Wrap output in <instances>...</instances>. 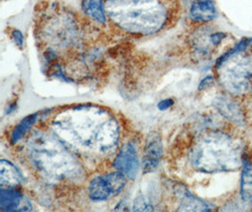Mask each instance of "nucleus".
I'll return each instance as SVG.
<instances>
[{
  "label": "nucleus",
  "instance_id": "15",
  "mask_svg": "<svg viewBox=\"0 0 252 212\" xmlns=\"http://www.w3.org/2000/svg\"><path fill=\"white\" fill-rule=\"evenodd\" d=\"M82 9L84 12L97 23H106V13L103 7V0H83Z\"/></svg>",
  "mask_w": 252,
  "mask_h": 212
},
{
  "label": "nucleus",
  "instance_id": "23",
  "mask_svg": "<svg viewBox=\"0 0 252 212\" xmlns=\"http://www.w3.org/2000/svg\"><path fill=\"white\" fill-rule=\"evenodd\" d=\"M251 85H252V84H251Z\"/></svg>",
  "mask_w": 252,
  "mask_h": 212
},
{
  "label": "nucleus",
  "instance_id": "5",
  "mask_svg": "<svg viewBox=\"0 0 252 212\" xmlns=\"http://www.w3.org/2000/svg\"><path fill=\"white\" fill-rule=\"evenodd\" d=\"M247 47V41H242L234 49L218 60L220 81L230 92L241 93L252 84V58L241 55Z\"/></svg>",
  "mask_w": 252,
  "mask_h": 212
},
{
  "label": "nucleus",
  "instance_id": "13",
  "mask_svg": "<svg viewBox=\"0 0 252 212\" xmlns=\"http://www.w3.org/2000/svg\"><path fill=\"white\" fill-rule=\"evenodd\" d=\"M241 195L247 204L252 205V163L248 157L243 158Z\"/></svg>",
  "mask_w": 252,
  "mask_h": 212
},
{
  "label": "nucleus",
  "instance_id": "9",
  "mask_svg": "<svg viewBox=\"0 0 252 212\" xmlns=\"http://www.w3.org/2000/svg\"><path fill=\"white\" fill-rule=\"evenodd\" d=\"M88 196L94 202H103L115 197L106 175L93 179L88 186Z\"/></svg>",
  "mask_w": 252,
  "mask_h": 212
},
{
  "label": "nucleus",
  "instance_id": "4",
  "mask_svg": "<svg viewBox=\"0 0 252 212\" xmlns=\"http://www.w3.org/2000/svg\"><path fill=\"white\" fill-rule=\"evenodd\" d=\"M28 150L34 167L47 178L71 177L78 169L76 157L56 135H33L30 139Z\"/></svg>",
  "mask_w": 252,
  "mask_h": 212
},
{
  "label": "nucleus",
  "instance_id": "12",
  "mask_svg": "<svg viewBox=\"0 0 252 212\" xmlns=\"http://www.w3.org/2000/svg\"><path fill=\"white\" fill-rule=\"evenodd\" d=\"M0 179L2 187H16L23 183V175L11 161L2 158L0 161Z\"/></svg>",
  "mask_w": 252,
  "mask_h": 212
},
{
  "label": "nucleus",
  "instance_id": "20",
  "mask_svg": "<svg viewBox=\"0 0 252 212\" xmlns=\"http://www.w3.org/2000/svg\"><path fill=\"white\" fill-rule=\"evenodd\" d=\"M225 38V34L221 32H217V33L211 35V43L214 45H218L221 43V41Z\"/></svg>",
  "mask_w": 252,
  "mask_h": 212
},
{
  "label": "nucleus",
  "instance_id": "3",
  "mask_svg": "<svg viewBox=\"0 0 252 212\" xmlns=\"http://www.w3.org/2000/svg\"><path fill=\"white\" fill-rule=\"evenodd\" d=\"M106 11L119 28L131 33H155L166 21L165 9L154 0H108Z\"/></svg>",
  "mask_w": 252,
  "mask_h": 212
},
{
  "label": "nucleus",
  "instance_id": "16",
  "mask_svg": "<svg viewBox=\"0 0 252 212\" xmlns=\"http://www.w3.org/2000/svg\"><path fill=\"white\" fill-rule=\"evenodd\" d=\"M210 210L211 208L205 202L196 198L187 190L183 195L182 202L179 208V211L183 212H208Z\"/></svg>",
  "mask_w": 252,
  "mask_h": 212
},
{
  "label": "nucleus",
  "instance_id": "1",
  "mask_svg": "<svg viewBox=\"0 0 252 212\" xmlns=\"http://www.w3.org/2000/svg\"><path fill=\"white\" fill-rule=\"evenodd\" d=\"M53 125L54 134L69 149L80 153H111L119 142L118 123L97 107L80 106L62 112Z\"/></svg>",
  "mask_w": 252,
  "mask_h": 212
},
{
  "label": "nucleus",
  "instance_id": "14",
  "mask_svg": "<svg viewBox=\"0 0 252 212\" xmlns=\"http://www.w3.org/2000/svg\"><path fill=\"white\" fill-rule=\"evenodd\" d=\"M39 118V113L36 112L32 115H29L22 119L19 123H17L14 128L12 129V134H11V144L15 145L19 141L22 140L24 136L29 132V130L33 126L37 120Z\"/></svg>",
  "mask_w": 252,
  "mask_h": 212
},
{
  "label": "nucleus",
  "instance_id": "11",
  "mask_svg": "<svg viewBox=\"0 0 252 212\" xmlns=\"http://www.w3.org/2000/svg\"><path fill=\"white\" fill-rule=\"evenodd\" d=\"M215 107L223 116L237 124L244 123V115L239 106L226 97H218L214 101Z\"/></svg>",
  "mask_w": 252,
  "mask_h": 212
},
{
  "label": "nucleus",
  "instance_id": "22",
  "mask_svg": "<svg viewBox=\"0 0 252 212\" xmlns=\"http://www.w3.org/2000/svg\"><path fill=\"white\" fill-rule=\"evenodd\" d=\"M249 42H250V43H251V44H252V39H250V40H249Z\"/></svg>",
  "mask_w": 252,
  "mask_h": 212
},
{
  "label": "nucleus",
  "instance_id": "8",
  "mask_svg": "<svg viewBox=\"0 0 252 212\" xmlns=\"http://www.w3.org/2000/svg\"><path fill=\"white\" fill-rule=\"evenodd\" d=\"M0 209L3 212H25L32 210L31 203L28 201L24 194L15 187H8L1 189Z\"/></svg>",
  "mask_w": 252,
  "mask_h": 212
},
{
  "label": "nucleus",
  "instance_id": "21",
  "mask_svg": "<svg viewBox=\"0 0 252 212\" xmlns=\"http://www.w3.org/2000/svg\"><path fill=\"white\" fill-rule=\"evenodd\" d=\"M213 83H214V78H213V77H207V78H204V79L200 82L198 89H207V88L211 87V86L213 85Z\"/></svg>",
  "mask_w": 252,
  "mask_h": 212
},
{
  "label": "nucleus",
  "instance_id": "17",
  "mask_svg": "<svg viewBox=\"0 0 252 212\" xmlns=\"http://www.w3.org/2000/svg\"><path fill=\"white\" fill-rule=\"evenodd\" d=\"M132 211L134 212H153L152 204L144 196L139 195L132 203Z\"/></svg>",
  "mask_w": 252,
  "mask_h": 212
},
{
  "label": "nucleus",
  "instance_id": "6",
  "mask_svg": "<svg viewBox=\"0 0 252 212\" xmlns=\"http://www.w3.org/2000/svg\"><path fill=\"white\" fill-rule=\"evenodd\" d=\"M113 166L116 171L125 175L126 179L134 180L141 167L137 150L131 143H126L118 151Z\"/></svg>",
  "mask_w": 252,
  "mask_h": 212
},
{
  "label": "nucleus",
  "instance_id": "7",
  "mask_svg": "<svg viewBox=\"0 0 252 212\" xmlns=\"http://www.w3.org/2000/svg\"><path fill=\"white\" fill-rule=\"evenodd\" d=\"M163 154V146L160 134L152 131L150 132L144 147L142 167L144 174H149L157 170L160 164Z\"/></svg>",
  "mask_w": 252,
  "mask_h": 212
},
{
  "label": "nucleus",
  "instance_id": "19",
  "mask_svg": "<svg viewBox=\"0 0 252 212\" xmlns=\"http://www.w3.org/2000/svg\"><path fill=\"white\" fill-rule=\"evenodd\" d=\"M174 104V100L171 98H167V99H163L160 101V103L158 104V108L160 111H165L167 109H169L171 106Z\"/></svg>",
  "mask_w": 252,
  "mask_h": 212
},
{
  "label": "nucleus",
  "instance_id": "18",
  "mask_svg": "<svg viewBox=\"0 0 252 212\" xmlns=\"http://www.w3.org/2000/svg\"><path fill=\"white\" fill-rule=\"evenodd\" d=\"M12 40L14 44L17 45L18 47L22 48L24 45V36L22 32L18 30H14L12 33Z\"/></svg>",
  "mask_w": 252,
  "mask_h": 212
},
{
  "label": "nucleus",
  "instance_id": "2",
  "mask_svg": "<svg viewBox=\"0 0 252 212\" xmlns=\"http://www.w3.org/2000/svg\"><path fill=\"white\" fill-rule=\"evenodd\" d=\"M240 143L222 132L201 136L190 151L189 159L193 167L203 173L233 171L243 163Z\"/></svg>",
  "mask_w": 252,
  "mask_h": 212
},
{
  "label": "nucleus",
  "instance_id": "10",
  "mask_svg": "<svg viewBox=\"0 0 252 212\" xmlns=\"http://www.w3.org/2000/svg\"><path fill=\"white\" fill-rule=\"evenodd\" d=\"M190 17L195 22H208L217 17L213 0H195L191 6Z\"/></svg>",
  "mask_w": 252,
  "mask_h": 212
}]
</instances>
